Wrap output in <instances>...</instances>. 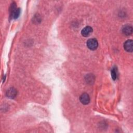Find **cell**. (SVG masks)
Masks as SVG:
<instances>
[{
  "label": "cell",
  "instance_id": "obj_1",
  "mask_svg": "<svg viewBox=\"0 0 133 133\" xmlns=\"http://www.w3.org/2000/svg\"><path fill=\"white\" fill-rule=\"evenodd\" d=\"M87 46L90 50H95L98 46V43L95 38H90L87 41Z\"/></svg>",
  "mask_w": 133,
  "mask_h": 133
},
{
  "label": "cell",
  "instance_id": "obj_3",
  "mask_svg": "<svg viewBox=\"0 0 133 133\" xmlns=\"http://www.w3.org/2000/svg\"><path fill=\"white\" fill-rule=\"evenodd\" d=\"M79 100L83 104H87L90 102V97L87 93H83L81 95Z\"/></svg>",
  "mask_w": 133,
  "mask_h": 133
},
{
  "label": "cell",
  "instance_id": "obj_2",
  "mask_svg": "<svg viewBox=\"0 0 133 133\" xmlns=\"http://www.w3.org/2000/svg\"><path fill=\"white\" fill-rule=\"evenodd\" d=\"M124 48L127 52H132L133 51V43L131 39L126 41L124 44Z\"/></svg>",
  "mask_w": 133,
  "mask_h": 133
},
{
  "label": "cell",
  "instance_id": "obj_7",
  "mask_svg": "<svg viewBox=\"0 0 133 133\" xmlns=\"http://www.w3.org/2000/svg\"><path fill=\"white\" fill-rule=\"evenodd\" d=\"M111 76L113 80H115L117 78V70L115 68H113L111 70Z\"/></svg>",
  "mask_w": 133,
  "mask_h": 133
},
{
  "label": "cell",
  "instance_id": "obj_5",
  "mask_svg": "<svg viewBox=\"0 0 133 133\" xmlns=\"http://www.w3.org/2000/svg\"><path fill=\"white\" fill-rule=\"evenodd\" d=\"M17 90L14 88H10L6 91V96L9 98H14L17 95Z\"/></svg>",
  "mask_w": 133,
  "mask_h": 133
},
{
  "label": "cell",
  "instance_id": "obj_4",
  "mask_svg": "<svg viewBox=\"0 0 133 133\" xmlns=\"http://www.w3.org/2000/svg\"><path fill=\"white\" fill-rule=\"evenodd\" d=\"M92 32V28L91 26H87L83 28L81 31L82 35L84 37H87L89 36Z\"/></svg>",
  "mask_w": 133,
  "mask_h": 133
},
{
  "label": "cell",
  "instance_id": "obj_6",
  "mask_svg": "<svg viewBox=\"0 0 133 133\" xmlns=\"http://www.w3.org/2000/svg\"><path fill=\"white\" fill-rule=\"evenodd\" d=\"M122 32L126 35H130L132 33V27L129 25H126L123 28Z\"/></svg>",
  "mask_w": 133,
  "mask_h": 133
}]
</instances>
